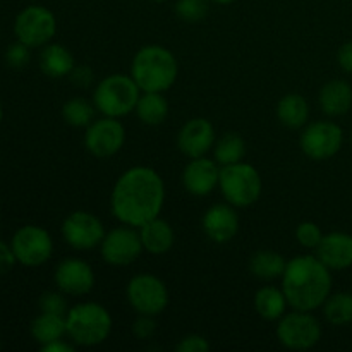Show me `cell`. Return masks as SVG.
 <instances>
[{
	"instance_id": "obj_19",
	"label": "cell",
	"mask_w": 352,
	"mask_h": 352,
	"mask_svg": "<svg viewBox=\"0 0 352 352\" xmlns=\"http://www.w3.org/2000/svg\"><path fill=\"white\" fill-rule=\"evenodd\" d=\"M318 250V258L332 270H344L352 265V236L342 232H332L323 236Z\"/></svg>"
},
{
	"instance_id": "obj_25",
	"label": "cell",
	"mask_w": 352,
	"mask_h": 352,
	"mask_svg": "<svg viewBox=\"0 0 352 352\" xmlns=\"http://www.w3.org/2000/svg\"><path fill=\"white\" fill-rule=\"evenodd\" d=\"M136 112L141 122L148 124V126H158V124L165 122L168 116L167 100L162 96V93H144L138 100Z\"/></svg>"
},
{
	"instance_id": "obj_5",
	"label": "cell",
	"mask_w": 352,
	"mask_h": 352,
	"mask_svg": "<svg viewBox=\"0 0 352 352\" xmlns=\"http://www.w3.org/2000/svg\"><path fill=\"white\" fill-rule=\"evenodd\" d=\"M140 91V86L136 85L133 76L112 74L96 86L93 100L103 116L117 119L136 109Z\"/></svg>"
},
{
	"instance_id": "obj_10",
	"label": "cell",
	"mask_w": 352,
	"mask_h": 352,
	"mask_svg": "<svg viewBox=\"0 0 352 352\" xmlns=\"http://www.w3.org/2000/svg\"><path fill=\"white\" fill-rule=\"evenodd\" d=\"M127 299L140 315L157 316L167 308L168 292L155 275H136L127 285Z\"/></svg>"
},
{
	"instance_id": "obj_13",
	"label": "cell",
	"mask_w": 352,
	"mask_h": 352,
	"mask_svg": "<svg viewBox=\"0 0 352 352\" xmlns=\"http://www.w3.org/2000/svg\"><path fill=\"white\" fill-rule=\"evenodd\" d=\"M126 140L124 126L116 117H105V119L95 120L86 131L85 143L91 155L98 158H107L116 155L122 148Z\"/></svg>"
},
{
	"instance_id": "obj_44",
	"label": "cell",
	"mask_w": 352,
	"mask_h": 352,
	"mask_svg": "<svg viewBox=\"0 0 352 352\" xmlns=\"http://www.w3.org/2000/svg\"><path fill=\"white\" fill-rule=\"evenodd\" d=\"M0 349H2V342H0Z\"/></svg>"
},
{
	"instance_id": "obj_28",
	"label": "cell",
	"mask_w": 352,
	"mask_h": 352,
	"mask_svg": "<svg viewBox=\"0 0 352 352\" xmlns=\"http://www.w3.org/2000/svg\"><path fill=\"white\" fill-rule=\"evenodd\" d=\"M244 153H246V143L237 133L223 134L215 146V158L220 165L237 164L243 160Z\"/></svg>"
},
{
	"instance_id": "obj_12",
	"label": "cell",
	"mask_w": 352,
	"mask_h": 352,
	"mask_svg": "<svg viewBox=\"0 0 352 352\" xmlns=\"http://www.w3.org/2000/svg\"><path fill=\"white\" fill-rule=\"evenodd\" d=\"M342 129L333 122H315L302 133L301 148L313 160H327L342 146Z\"/></svg>"
},
{
	"instance_id": "obj_1",
	"label": "cell",
	"mask_w": 352,
	"mask_h": 352,
	"mask_svg": "<svg viewBox=\"0 0 352 352\" xmlns=\"http://www.w3.org/2000/svg\"><path fill=\"white\" fill-rule=\"evenodd\" d=\"M165 199L164 181L148 167H133L119 177L112 191V212L122 223L141 227L157 219Z\"/></svg>"
},
{
	"instance_id": "obj_21",
	"label": "cell",
	"mask_w": 352,
	"mask_h": 352,
	"mask_svg": "<svg viewBox=\"0 0 352 352\" xmlns=\"http://www.w3.org/2000/svg\"><path fill=\"white\" fill-rule=\"evenodd\" d=\"M320 103L327 116H342L352 105V88L340 79L327 82L320 93Z\"/></svg>"
},
{
	"instance_id": "obj_20",
	"label": "cell",
	"mask_w": 352,
	"mask_h": 352,
	"mask_svg": "<svg viewBox=\"0 0 352 352\" xmlns=\"http://www.w3.org/2000/svg\"><path fill=\"white\" fill-rule=\"evenodd\" d=\"M140 236L143 248L151 254H164L174 246V229L170 223L162 219H153L140 227Z\"/></svg>"
},
{
	"instance_id": "obj_17",
	"label": "cell",
	"mask_w": 352,
	"mask_h": 352,
	"mask_svg": "<svg viewBox=\"0 0 352 352\" xmlns=\"http://www.w3.org/2000/svg\"><path fill=\"white\" fill-rule=\"evenodd\" d=\"M220 179V168L213 160H206L205 157L192 158L186 167L182 181L186 189L196 196H205L217 188Z\"/></svg>"
},
{
	"instance_id": "obj_43",
	"label": "cell",
	"mask_w": 352,
	"mask_h": 352,
	"mask_svg": "<svg viewBox=\"0 0 352 352\" xmlns=\"http://www.w3.org/2000/svg\"><path fill=\"white\" fill-rule=\"evenodd\" d=\"M155 2H165V0H155Z\"/></svg>"
},
{
	"instance_id": "obj_15",
	"label": "cell",
	"mask_w": 352,
	"mask_h": 352,
	"mask_svg": "<svg viewBox=\"0 0 352 352\" xmlns=\"http://www.w3.org/2000/svg\"><path fill=\"white\" fill-rule=\"evenodd\" d=\"M55 284L69 296H85L95 285V274L86 261L65 260L55 270Z\"/></svg>"
},
{
	"instance_id": "obj_29",
	"label": "cell",
	"mask_w": 352,
	"mask_h": 352,
	"mask_svg": "<svg viewBox=\"0 0 352 352\" xmlns=\"http://www.w3.org/2000/svg\"><path fill=\"white\" fill-rule=\"evenodd\" d=\"M325 302V316L332 325H347L352 322V294H336Z\"/></svg>"
},
{
	"instance_id": "obj_24",
	"label": "cell",
	"mask_w": 352,
	"mask_h": 352,
	"mask_svg": "<svg viewBox=\"0 0 352 352\" xmlns=\"http://www.w3.org/2000/svg\"><path fill=\"white\" fill-rule=\"evenodd\" d=\"M277 116L284 126L291 129L305 126L309 116L308 102L301 95H287L278 102Z\"/></svg>"
},
{
	"instance_id": "obj_11",
	"label": "cell",
	"mask_w": 352,
	"mask_h": 352,
	"mask_svg": "<svg viewBox=\"0 0 352 352\" xmlns=\"http://www.w3.org/2000/svg\"><path fill=\"white\" fill-rule=\"evenodd\" d=\"M136 227L124 226L110 230L102 241V256L107 263L124 267L131 265L141 256V251L144 250L141 243L140 232H136Z\"/></svg>"
},
{
	"instance_id": "obj_38",
	"label": "cell",
	"mask_w": 352,
	"mask_h": 352,
	"mask_svg": "<svg viewBox=\"0 0 352 352\" xmlns=\"http://www.w3.org/2000/svg\"><path fill=\"white\" fill-rule=\"evenodd\" d=\"M72 81L76 85H81V86H88L91 82V71L88 67H78V69H72Z\"/></svg>"
},
{
	"instance_id": "obj_32",
	"label": "cell",
	"mask_w": 352,
	"mask_h": 352,
	"mask_svg": "<svg viewBox=\"0 0 352 352\" xmlns=\"http://www.w3.org/2000/svg\"><path fill=\"white\" fill-rule=\"evenodd\" d=\"M296 237H298L299 244H302L305 248H316L322 241V230L316 223L313 222H305L296 229Z\"/></svg>"
},
{
	"instance_id": "obj_16",
	"label": "cell",
	"mask_w": 352,
	"mask_h": 352,
	"mask_svg": "<svg viewBox=\"0 0 352 352\" xmlns=\"http://www.w3.org/2000/svg\"><path fill=\"white\" fill-rule=\"evenodd\" d=\"M215 143V131L206 119H191L182 126L177 144L189 158H199Z\"/></svg>"
},
{
	"instance_id": "obj_37",
	"label": "cell",
	"mask_w": 352,
	"mask_h": 352,
	"mask_svg": "<svg viewBox=\"0 0 352 352\" xmlns=\"http://www.w3.org/2000/svg\"><path fill=\"white\" fill-rule=\"evenodd\" d=\"M16 256H14L12 248L7 246L2 239H0V275L9 274L16 265Z\"/></svg>"
},
{
	"instance_id": "obj_26",
	"label": "cell",
	"mask_w": 352,
	"mask_h": 352,
	"mask_svg": "<svg viewBox=\"0 0 352 352\" xmlns=\"http://www.w3.org/2000/svg\"><path fill=\"white\" fill-rule=\"evenodd\" d=\"M287 299H285L284 291H278L275 287H263L256 292L254 298V308L263 316L265 320H274L280 318L285 313V306H287Z\"/></svg>"
},
{
	"instance_id": "obj_9",
	"label": "cell",
	"mask_w": 352,
	"mask_h": 352,
	"mask_svg": "<svg viewBox=\"0 0 352 352\" xmlns=\"http://www.w3.org/2000/svg\"><path fill=\"white\" fill-rule=\"evenodd\" d=\"M10 248L21 265L38 267L50 260L54 253V243L50 234L38 226H24L14 234Z\"/></svg>"
},
{
	"instance_id": "obj_30",
	"label": "cell",
	"mask_w": 352,
	"mask_h": 352,
	"mask_svg": "<svg viewBox=\"0 0 352 352\" xmlns=\"http://www.w3.org/2000/svg\"><path fill=\"white\" fill-rule=\"evenodd\" d=\"M93 116H95V109L91 103L86 102L85 98H72L62 109V117L67 124L74 127H82L91 124Z\"/></svg>"
},
{
	"instance_id": "obj_41",
	"label": "cell",
	"mask_w": 352,
	"mask_h": 352,
	"mask_svg": "<svg viewBox=\"0 0 352 352\" xmlns=\"http://www.w3.org/2000/svg\"><path fill=\"white\" fill-rule=\"evenodd\" d=\"M213 2H219V3H230V2H234V0H213Z\"/></svg>"
},
{
	"instance_id": "obj_7",
	"label": "cell",
	"mask_w": 352,
	"mask_h": 352,
	"mask_svg": "<svg viewBox=\"0 0 352 352\" xmlns=\"http://www.w3.org/2000/svg\"><path fill=\"white\" fill-rule=\"evenodd\" d=\"M277 337L280 344L292 351H306L316 346L322 337V327L309 311L289 313L277 327Z\"/></svg>"
},
{
	"instance_id": "obj_23",
	"label": "cell",
	"mask_w": 352,
	"mask_h": 352,
	"mask_svg": "<svg viewBox=\"0 0 352 352\" xmlns=\"http://www.w3.org/2000/svg\"><path fill=\"white\" fill-rule=\"evenodd\" d=\"M64 333H67V323H65V316L62 315L41 311V315L31 322V336L41 346L62 339Z\"/></svg>"
},
{
	"instance_id": "obj_6",
	"label": "cell",
	"mask_w": 352,
	"mask_h": 352,
	"mask_svg": "<svg viewBox=\"0 0 352 352\" xmlns=\"http://www.w3.org/2000/svg\"><path fill=\"white\" fill-rule=\"evenodd\" d=\"M219 184L227 201L234 206H251L261 196L260 174L253 165L243 162L223 165Z\"/></svg>"
},
{
	"instance_id": "obj_36",
	"label": "cell",
	"mask_w": 352,
	"mask_h": 352,
	"mask_svg": "<svg viewBox=\"0 0 352 352\" xmlns=\"http://www.w3.org/2000/svg\"><path fill=\"white\" fill-rule=\"evenodd\" d=\"M134 336L138 339L144 340V339H150L155 332V322H153V316H148V315H141L140 320L134 323Z\"/></svg>"
},
{
	"instance_id": "obj_39",
	"label": "cell",
	"mask_w": 352,
	"mask_h": 352,
	"mask_svg": "<svg viewBox=\"0 0 352 352\" xmlns=\"http://www.w3.org/2000/svg\"><path fill=\"white\" fill-rule=\"evenodd\" d=\"M339 62L347 72H352V41L344 45L339 50Z\"/></svg>"
},
{
	"instance_id": "obj_31",
	"label": "cell",
	"mask_w": 352,
	"mask_h": 352,
	"mask_svg": "<svg viewBox=\"0 0 352 352\" xmlns=\"http://www.w3.org/2000/svg\"><path fill=\"white\" fill-rule=\"evenodd\" d=\"M179 16L189 23H196V21L203 19L208 12V6L205 0H179L175 6Z\"/></svg>"
},
{
	"instance_id": "obj_3",
	"label": "cell",
	"mask_w": 352,
	"mask_h": 352,
	"mask_svg": "<svg viewBox=\"0 0 352 352\" xmlns=\"http://www.w3.org/2000/svg\"><path fill=\"white\" fill-rule=\"evenodd\" d=\"M179 65L174 55L164 47L141 48L133 60L131 76L144 93L167 91L177 79Z\"/></svg>"
},
{
	"instance_id": "obj_4",
	"label": "cell",
	"mask_w": 352,
	"mask_h": 352,
	"mask_svg": "<svg viewBox=\"0 0 352 352\" xmlns=\"http://www.w3.org/2000/svg\"><path fill=\"white\" fill-rule=\"evenodd\" d=\"M67 336L78 346L91 347L105 342L112 330V318L103 306L96 302H82L74 306L65 316Z\"/></svg>"
},
{
	"instance_id": "obj_40",
	"label": "cell",
	"mask_w": 352,
	"mask_h": 352,
	"mask_svg": "<svg viewBox=\"0 0 352 352\" xmlns=\"http://www.w3.org/2000/svg\"><path fill=\"white\" fill-rule=\"evenodd\" d=\"M41 351L43 352H72L74 351V347L69 346V344H65L62 339H58V340H54V342L41 346Z\"/></svg>"
},
{
	"instance_id": "obj_8",
	"label": "cell",
	"mask_w": 352,
	"mask_h": 352,
	"mask_svg": "<svg viewBox=\"0 0 352 352\" xmlns=\"http://www.w3.org/2000/svg\"><path fill=\"white\" fill-rule=\"evenodd\" d=\"M57 30L55 16L48 9L40 6L26 7L14 23V33L17 41L28 45L30 48L41 47L54 38Z\"/></svg>"
},
{
	"instance_id": "obj_34",
	"label": "cell",
	"mask_w": 352,
	"mask_h": 352,
	"mask_svg": "<svg viewBox=\"0 0 352 352\" xmlns=\"http://www.w3.org/2000/svg\"><path fill=\"white\" fill-rule=\"evenodd\" d=\"M40 308L45 313H55V315L65 316L67 311V302L62 298L60 294H55V292H47L40 298Z\"/></svg>"
},
{
	"instance_id": "obj_14",
	"label": "cell",
	"mask_w": 352,
	"mask_h": 352,
	"mask_svg": "<svg viewBox=\"0 0 352 352\" xmlns=\"http://www.w3.org/2000/svg\"><path fill=\"white\" fill-rule=\"evenodd\" d=\"M62 234L74 250H93L105 237L102 222L93 213L74 212L64 220Z\"/></svg>"
},
{
	"instance_id": "obj_33",
	"label": "cell",
	"mask_w": 352,
	"mask_h": 352,
	"mask_svg": "<svg viewBox=\"0 0 352 352\" xmlns=\"http://www.w3.org/2000/svg\"><path fill=\"white\" fill-rule=\"evenodd\" d=\"M6 60H7V64L14 69L24 67V65L30 62V47L24 43H21V41L10 45L6 52Z\"/></svg>"
},
{
	"instance_id": "obj_42",
	"label": "cell",
	"mask_w": 352,
	"mask_h": 352,
	"mask_svg": "<svg viewBox=\"0 0 352 352\" xmlns=\"http://www.w3.org/2000/svg\"><path fill=\"white\" fill-rule=\"evenodd\" d=\"M2 117H3V110H2V103H0V122H2Z\"/></svg>"
},
{
	"instance_id": "obj_18",
	"label": "cell",
	"mask_w": 352,
	"mask_h": 352,
	"mask_svg": "<svg viewBox=\"0 0 352 352\" xmlns=\"http://www.w3.org/2000/svg\"><path fill=\"white\" fill-rule=\"evenodd\" d=\"M203 230L215 243H229L239 230L237 213L227 205L212 206L203 219Z\"/></svg>"
},
{
	"instance_id": "obj_35",
	"label": "cell",
	"mask_w": 352,
	"mask_h": 352,
	"mask_svg": "<svg viewBox=\"0 0 352 352\" xmlns=\"http://www.w3.org/2000/svg\"><path fill=\"white\" fill-rule=\"evenodd\" d=\"M175 349L179 352H208L210 344L208 340L201 336H188L177 344Z\"/></svg>"
},
{
	"instance_id": "obj_22",
	"label": "cell",
	"mask_w": 352,
	"mask_h": 352,
	"mask_svg": "<svg viewBox=\"0 0 352 352\" xmlns=\"http://www.w3.org/2000/svg\"><path fill=\"white\" fill-rule=\"evenodd\" d=\"M40 67L48 78H64L74 69V57L62 45H48L40 54Z\"/></svg>"
},
{
	"instance_id": "obj_2",
	"label": "cell",
	"mask_w": 352,
	"mask_h": 352,
	"mask_svg": "<svg viewBox=\"0 0 352 352\" xmlns=\"http://www.w3.org/2000/svg\"><path fill=\"white\" fill-rule=\"evenodd\" d=\"M332 277L320 258L298 256L285 265L282 291L289 305L298 311H313L329 299Z\"/></svg>"
},
{
	"instance_id": "obj_27",
	"label": "cell",
	"mask_w": 352,
	"mask_h": 352,
	"mask_svg": "<svg viewBox=\"0 0 352 352\" xmlns=\"http://www.w3.org/2000/svg\"><path fill=\"white\" fill-rule=\"evenodd\" d=\"M285 260L282 254L275 253V251H258L251 258V272L254 277L263 278V280H272L284 274L285 270Z\"/></svg>"
}]
</instances>
